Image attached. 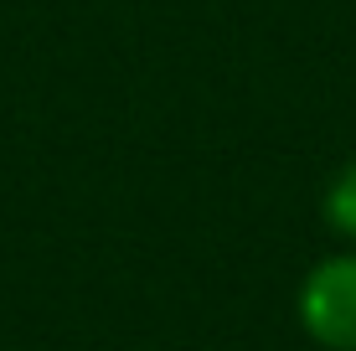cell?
Masks as SVG:
<instances>
[{"mask_svg": "<svg viewBox=\"0 0 356 351\" xmlns=\"http://www.w3.org/2000/svg\"><path fill=\"white\" fill-rule=\"evenodd\" d=\"M300 325L325 351H356V253H330L305 274Z\"/></svg>", "mask_w": 356, "mask_h": 351, "instance_id": "cell-1", "label": "cell"}, {"mask_svg": "<svg viewBox=\"0 0 356 351\" xmlns=\"http://www.w3.org/2000/svg\"><path fill=\"white\" fill-rule=\"evenodd\" d=\"M325 222L341 238H356V161L341 165V176L325 186Z\"/></svg>", "mask_w": 356, "mask_h": 351, "instance_id": "cell-2", "label": "cell"}]
</instances>
